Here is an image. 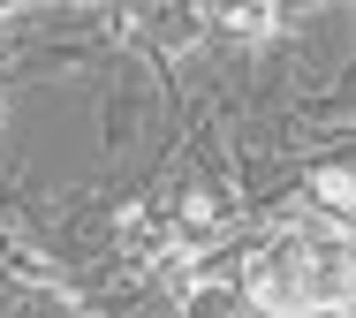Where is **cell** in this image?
<instances>
[{
  "instance_id": "obj_5",
  "label": "cell",
  "mask_w": 356,
  "mask_h": 318,
  "mask_svg": "<svg viewBox=\"0 0 356 318\" xmlns=\"http://www.w3.org/2000/svg\"><path fill=\"white\" fill-rule=\"evenodd\" d=\"M227 23L250 31V38H273V31H281V8H227Z\"/></svg>"
},
{
  "instance_id": "obj_3",
  "label": "cell",
  "mask_w": 356,
  "mask_h": 318,
  "mask_svg": "<svg viewBox=\"0 0 356 318\" xmlns=\"http://www.w3.org/2000/svg\"><path fill=\"white\" fill-rule=\"evenodd\" d=\"M122 250L129 258H175V235L159 220H144V212H122Z\"/></svg>"
},
{
  "instance_id": "obj_4",
  "label": "cell",
  "mask_w": 356,
  "mask_h": 318,
  "mask_svg": "<svg viewBox=\"0 0 356 318\" xmlns=\"http://www.w3.org/2000/svg\"><path fill=\"white\" fill-rule=\"evenodd\" d=\"M318 197H326V212H334V220H341V212H349V197H356V182H349V167H326V174H318Z\"/></svg>"
},
{
  "instance_id": "obj_6",
  "label": "cell",
  "mask_w": 356,
  "mask_h": 318,
  "mask_svg": "<svg viewBox=\"0 0 356 318\" xmlns=\"http://www.w3.org/2000/svg\"><path fill=\"white\" fill-rule=\"evenodd\" d=\"M0 114H8V91H0Z\"/></svg>"
},
{
  "instance_id": "obj_1",
  "label": "cell",
  "mask_w": 356,
  "mask_h": 318,
  "mask_svg": "<svg viewBox=\"0 0 356 318\" xmlns=\"http://www.w3.org/2000/svg\"><path fill=\"white\" fill-rule=\"evenodd\" d=\"M243 296L266 318H311V311H349V220H288L250 250Z\"/></svg>"
},
{
  "instance_id": "obj_2",
  "label": "cell",
  "mask_w": 356,
  "mask_h": 318,
  "mask_svg": "<svg viewBox=\"0 0 356 318\" xmlns=\"http://www.w3.org/2000/svg\"><path fill=\"white\" fill-rule=\"evenodd\" d=\"M182 318H250V296H243V281L197 273V281H190V296H182Z\"/></svg>"
},
{
  "instance_id": "obj_7",
  "label": "cell",
  "mask_w": 356,
  "mask_h": 318,
  "mask_svg": "<svg viewBox=\"0 0 356 318\" xmlns=\"http://www.w3.org/2000/svg\"><path fill=\"white\" fill-rule=\"evenodd\" d=\"M0 23H8V8H0Z\"/></svg>"
}]
</instances>
